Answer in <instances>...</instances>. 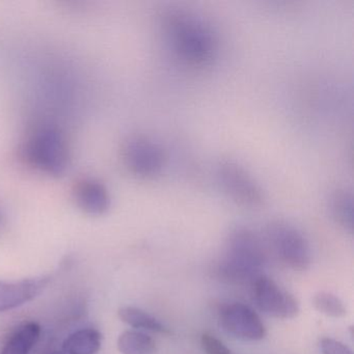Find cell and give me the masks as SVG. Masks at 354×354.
<instances>
[{"label":"cell","instance_id":"6da1fadb","mask_svg":"<svg viewBox=\"0 0 354 354\" xmlns=\"http://www.w3.org/2000/svg\"><path fill=\"white\" fill-rule=\"evenodd\" d=\"M163 30L171 50L184 63L204 66L216 55V36L194 14L183 10L169 12L163 19Z\"/></svg>","mask_w":354,"mask_h":354},{"label":"cell","instance_id":"9c48e42d","mask_svg":"<svg viewBox=\"0 0 354 354\" xmlns=\"http://www.w3.org/2000/svg\"><path fill=\"white\" fill-rule=\"evenodd\" d=\"M102 346V335L95 328H82L66 337L64 351L67 354H97Z\"/></svg>","mask_w":354,"mask_h":354},{"label":"cell","instance_id":"ba28073f","mask_svg":"<svg viewBox=\"0 0 354 354\" xmlns=\"http://www.w3.org/2000/svg\"><path fill=\"white\" fill-rule=\"evenodd\" d=\"M74 200L84 213L99 216L111 207V196L104 184L93 178H84L74 187Z\"/></svg>","mask_w":354,"mask_h":354},{"label":"cell","instance_id":"3957f363","mask_svg":"<svg viewBox=\"0 0 354 354\" xmlns=\"http://www.w3.org/2000/svg\"><path fill=\"white\" fill-rule=\"evenodd\" d=\"M215 177L223 194L238 204L259 207L264 202L262 186L240 163L231 159L219 161L215 169Z\"/></svg>","mask_w":354,"mask_h":354},{"label":"cell","instance_id":"30bf717a","mask_svg":"<svg viewBox=\"0 0 354 354\" xmlns=\"http://www.w3.org/2000/svg\"><path fill=\"white\" fill-rule=\"evenodd\" d=\"M40 335L41 326L38 323H26L8 339L1 354H30L38 343Z\"/></svg>","mask_w":354,"mask_h":354},{"label":"cell","instance_id":"8fae6325","mask_svg":"<svg viewBox=\"0 0 354 354\" xmlns=\"http://www.w3.org/2000/svg\"><path fill=\"white\" fill-rule=\"evenodd\" d=\"M122 354H158L156 343L150 335L138 330H126L118 339Z\"/></svg>","mask_w":354,"mask_h":354},{"label":"cell","instance_id":"5bb4252c","mask_svg":"<svg viewBox=\"0 0 354 354\" xmlns=\"http://www.w3.org/2000/svg\"><path fill=\"white\" fill-rule=\"evenodd\" d=\"M313 304L317 310L333 318H341L347 313L344 302L337 296L327 292L317 294L313 299Z\"/></svg>","mask_w":354,"mask_h":354},{"label":"cell","instance_id":"7c38bea8","mask_svg":"<svg viewBox=\"0 0 354 354\" xmlns=\"http://www.w3.org/2000/svg\"><path fill=\"white\" fill-rule=\"evenodd\" d=\"M119 317L124 323L136 329L154 331V333H169V329L165 328L155 317L140 308L133 306H123L119 310Z\"/></svg>","mask_w":354,"mask_h":354},{"label":"cell","instance_id":"2e32d148","mask_svg":"<svg viewBox=\"0 0 354 354\" xmlns=\"http://www.w3.org/2000/svg\"><path fill=\"white\" fill-rule=\"evenodd\" d=\"M320 347L323 354H353L352 350L345 344L330 337L321 339Z\"/></svg>","mask_w":354,"mask_h":354},{"label":"cell","instance_id":"52a82bcc","mask_svg":"<svg viewBox=\"0 0 354 354\" xmlns=\"http://www.w3.org/2000/svg\"><path fill=\"white\" fill-rule=\"evenodd\" d=\"M49 277H41L21 281H0V312L14 310L38 297L48 286Z\"/></svg>","mask_w":354,"mask_h":354},{"label":"cell","instance_id":"5b68a950","mask_svg":"<svg viewBox=\"0 0 354 354\" xmlns=\"http://www.w3.org/2000/svg\"><path fill=\"white\" fill-rule=\"evenodd\" d=\"M221 326L230 335L244 341H260L266 335V328L259 315L250 306L232 304L221 310Z\"/></svg>","mask_w":354,"mask_h":354},{"label":"cell","instance_id":"7a4b0ae2","mask_svg":"<svg viewBox=\"0 0 354 354\" xmlns=\"http://www.w3.org/2000/svg\"><path fill=\"white\" fill-rule=\"evenodd\" d=\"M24 153L28 165L53 177L63 176L69 167V149L65 136L53 125L36 128L28 136Z\"/></svg>","mask_w":354,"mask_h":354},{"label":"cell","instance_id":"9a60e30c","mask_svg":"<svg viewBox=\"0 0 354 354\" xmlns=\"http://www.w3.org/2000/svg\"><path fill=\"white\" fill-rule=\"evenodd\" d=\"M201 342L206 354H234L225 344L221 343L218 339L210 333H204Z\"/></svg>","mask_w":354,"mask_h":354},{"label":"cell","instance_id":"4fadbf2b","mask_svg":"<svg viewBox=\"0 0 354 354\" xmlns=\"http://www.w3.org/2000/svg\"><path fill=\"white\" fill-rule=\"evenodd\" d=\"M331 213L344 225H351L353 218V194L346 187H337L328 194Z\"/></svg>","mask_w":354,"mask_h":354},{"label":"cell","instance_id":"8992f818","mask_svg":"<svg viewBox=\"0 0 354 354\" xmlns=\"http://www.w3.org/2000/svg\"><path fill=\"white\" fill-rule=\"evenodd\" d=\"M254 300L259 308L277 319H293L299 313L297 301L273 279L262 277L254 285Z\"/></svg>","mask_w":354,"mask_h":354},{"label":"cell","instance_id":"277c9868","mask_svg":"<svg viewBox=\"0 0 354 354\" xmlns=\"http://www.w3.org/2000/svg\"><path fill=\"white\" fill-rule=\"evenodd\" d=\"M123 158L127 169L142 178L159 175L165 163L162 148L152 138L142 136H131L126 140Z\"/></svg>","mask_w":354,"mask_h":354}]
</instances>
